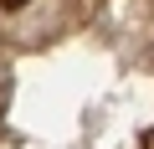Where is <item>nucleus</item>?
I'll use <instances>...</instances> for the list:
<instances>
[{
  "label": "nucleus",
  "instance_id": "obj_1",
  "mask_svg": "<svg viewBox=\"0 0 154 149\" xmlns=\"http://www.w3.org/2000/svg\"><path fill=\"white\" fill-rule=\"evenodd\" d=\"M0 5H5V11H21V5H26V0H0Z\"/></svg>",
  "mask_w": 154,
  "mask_h": 149
}]
</instances>
